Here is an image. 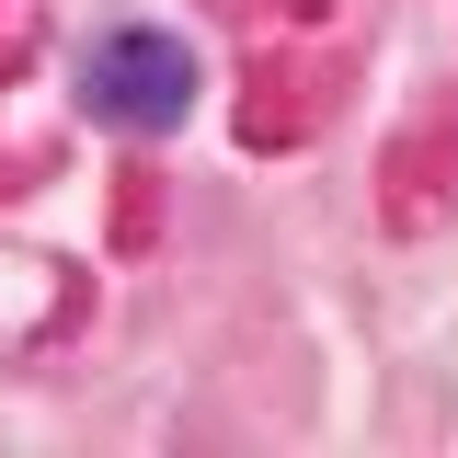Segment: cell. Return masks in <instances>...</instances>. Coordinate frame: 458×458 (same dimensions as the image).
<instances>
[{"label": "cell", "mask_w": 458, "mask_h": 458, "mask_svg": "<svg viewBox=\"0 0 458 458\" xmlns=\"http://www.w3.org/2000/svg\"><path fill=\"white\" fill-rule=\"evenodd\" d=\"M81 104L104 126H126V138H172L195 114V47L161 35V23H126V35H104L81 57Z\"/></svg>", "instance_id": "obj_1"}]
</instances>
